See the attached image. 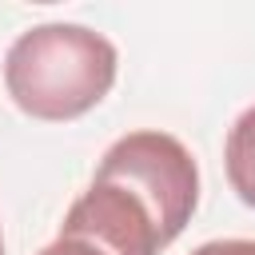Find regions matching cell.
I'll return each instance as SVG.
<instances>
[{"label": "cell", "instance_id": "6da1fadb", "mask_svg": "<svg viewBox=\"0 0 255 255\" xmlns=\"http://www.w3.org/2000/svg\"><path fill=\"white\" fill-rule=\"evenodd\" d=\"M120 52L88 24H36L20 32L4 56V88L12 104L44 124L88 116L116 84Z\"/></svg>", "mask_w": 255, "mask_h": 255}, {"label": "cell", "instance_id": "7a4b0ae2", "mask_svg": "<svg viewBox=\"0 0 255 255\" xmlns=\"http://www.w3.org/2000/svg\"><path fill=\"white\" fill-rule=\"evenodd\" d=\"M96 179H112V183L128 187L131 195H139V203L151 211V219L159 227L163 247L183 235V227L191 223L195 203H199L195 155L175 135L155 131V128L120 135L104 151Z\"/></svg>", "mask_w": 255, "mask_h": 255}, {"label": "cell", "instance_id": "3957f363", "mask_svg": "<svg viewBox=\"0 0 255 255\" xmlns=\"http://www.w3.org/2000/svg\"><path fill=\"white\" fill-rule=\"evenodd\" d=\"M60 231L88 235L108 255H159L163 251L151 211L139 203V195H131L128 187L112 179H92L88 191H80L76 203L68 207Z\"/></svg>", "mask_w": 255, "mask_h": 255}, {"label": "cell", "instance_id": "277c9868", "mask_svg": "<svg viewBox=\"0 0 255 255\" xmlns=\"http://www.w3.org/2000/svg\"><path fill=\"white\" fill-rule=\"evenodd\" d=\"M223 167H227L231 191L247 207H255V104L231 124L227 143H223Z\"/></svg>", "mask_w": 255, "mask_h": 255}, {"label": "cell", "instance_id": "5b68a950", "mask_svg": "<svg viewBox=\"0 0 255 255\" xmlns=\"http://www.w3.org/2000/svg\"><path fill=\"white\" fill-rule=\"evenodd\" d=\"M40 255H108L96 239H88V235H76V231H60Z\"/></svg>", "mask_w": 255, "mask_h": 255}, {"label": "cell", "instance_id": "8992f818", "mask_svg": "<svg viewBox=\"0 0 255 255\" xmlns=\"http://www.w3.org/2000/svg\"><path fill=\"white\" fill-rule=\"evenodd\" d=\"M191 255H255V239H211Z\"/></svg>", "mask_w": 255, "mask_h": 255}, {"label": "cell", "instance_id": "52a82bcc", "mask_svg": "<svg viewBox=\"0 0 255 255\" xmlns=\"http://www.w3.org/2000/svg\"><path fill=\"white\" fill-rule=\"evenodd\" d=\"M0 255H4V235H0Z\"/></svg>", "mask_w": 255, "mask_h": 255}]
</instances>
